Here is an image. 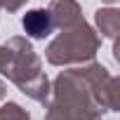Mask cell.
<instances>
[{
    "label": "cell",
    "instance_id": "cell-1",
    "mask_svg": "<svg viewBox=\"0 0 120 120\" xmlns=\"http://www.w3.org/2000/svg\"><path fill=\"white\" fill-rule=\"evenodd\" d=\"M24 28H26L33 38H42V35H47V33L52 31V19H49L47 12L35 10V12H28V14H26Z\"/></svg>",
    "mask_w": 120,
    "mask_h": 120
}]
</instances>
